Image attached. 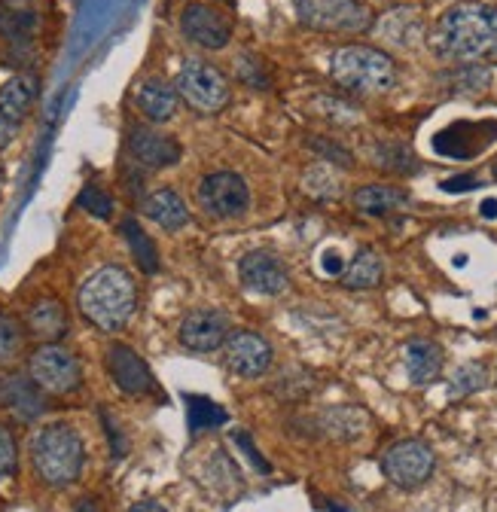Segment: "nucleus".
<instances>
[{"instance_id":"nucleus-37","label":"nucleus","mask_w":497,"mask_h":512,"mask_svg":"<svg viewBox=\"0 0 497 512\" xmlns=\"http://www.w3.org/2000/svg\"><path fill=\"white\" fill-rule=\"evenodd\" d=\"M74 512H101V506H98V500L95 497H83L80 503H77V509Z\"/></svg>"},{"instance_id":"nucleus-35","label":"nucleus","mask_w":497,"mask_h":512,"mask_svg":"<svg viewBox=\"0 0 497 512\" xmlns=\"http://www.w3.org/2000/svg\"><path fill=\"white\" fill-rule=\"evenodd\" d=\"M16 128H19V125H16L13 119H7L4 113H0V150L13 144V138H16Z\"/></svg>"},{"instance_id":"nucleus-5","label":"nucleus","mask_w":497,"mask_h":512,"mask_svg":"<svg viewBox=\"0 0 497 512\" xmlns=\"http://www.w3.org/2000/svg\"><path fill=\"white\" fill-rule=\"evenodd\" d=\"M28 375L49 397H68V394L80 391V384H83V366H80L77 354L58 342L40 345L28 357Z\"/></svg>"},{"instance_id":"nucleus-39","label":"nucleus","mask_w":497,"mask_h":512,"mask_svg":"<svg viewBox=\"0 0 497 512\" xmlns=\"http://www.w3.org/2000/svg\"><path fill=\"white\" fill-rule=\"evenodd\" d=\"M491 174H494V180H497V162H494V168H491Z\"/></svg>"},{"instance_id":"nucleus-10","label":"nucleus","mask_w":497,"mask_h":512,"mask_svg":"<svg viewBox=\"0 0 497 512\" xmlns=\"http://www.w3.org/2000/svg\"><path fill=\"white\" fill-rule=\"evenodd\" d=\"M223 360L238 378H263L275 360V351L269 339L254 330H232L223 342Z\"/></svg>"},{"instance_id":"nucleus-38","label":"nucleus","mask_w":497,"mask_h":512,"mask_svg":"<svg viewBox=\"0 0 497 512\" xmlns=\"http://www.w3.org/2000/svg\"><path fill=\"white\" fill-rule=\"evenodd\" d=\"M0 406H4V378H0Z\"/></svg>"},{"instance_id":"nucleus-27","label":"nucleus","mask_w":497,"mask_h":512,"mask_svg":"<svg viewBox=\"0 0 497 512\" xmlns=\"http://www.w3.org/2000/svg\"><path fill=\"white\" fill-rule=\"evenodd\" d=\"M25 342L28 330L22 320L10 311H0V366H13L25 354Z\"/></svg>"},{"instance_id":"nucleus-2","label":"nucleus","mask_w":497,"mask_h":512,"mask_svg":"<svg viewBox=\"0 0 497 512\" xmlns=\"http://www.w3.org/2000/svg\"><path fill=\"white\" fill-rule=\"evenodd\" d=\"M80 314L101 333H116L132 320L138 308L135 278L122 266H104L92 272L77 293Z\"/></svg>"},{"instance_id":"nucleus-3","label":"nucleus","mask_w":497,"mask_h":512,"mask_svg":"<svg viewBox=\"0 0 497 512\" xmlns=\"http://www.w3.org/2000/svg\"><path fill=\"white\" fill-rule=\"evenodd\" d=\"M31 464H34V473L40 476V482L49 488L74 485L86 467L83 436L65 421L40 427L31 436Z\"/></svg>"},{"instance_id":"nucleus-15","label":"nucleus","mask_w":497,"mask_h":512,"mask_svg":"<svg viewBox=\"0 0 497 512\" xmlns=\"http://www.w3.org/2000/svg\"><path fill=\"white\" fill-rule=\"evenodd\" d=\"M129 153L141 168H150V171H162L180 162V144L171 135L156 132V128H144V125L132 128Z\"/></svg>"},{"instance_id":"nucleus-6","label":"nucleus","mask_w":497,"mask_h":512,"mask_svg":"<svg viewBox=\"0 0 497 512\" xmlns=\"http://www.w3.org/2000/svg\"><path fill=\"white\" fill-rule=\"evenodd\" d=\"M296 19L324 34H363L372 28V13L360 0H293Z\"/></svg>"},{"instance_id":"nucleus-30","label":"nucleus","mask_w":497,"mask_h":512,"mask_svg":"<svg viewBox=\"0 0 497 512\" xmlns=\"http://www.w3.org/2000/svg\"><path fill=\"white\" fill-rule=\"evenodd\" d=\"M485 384H488L485 366H482V363H464V366H458L455 375H452L449 394H452V397H470V394L482 391Z\"/></svg>"},{"instance_id":"nucleus-34","label":"nucleus","mask_w":497,"mask_h":512,"mask_svg":"<svg viewBox=\"0 0 497 512\" xmlns=\"http://www.w3.org/2000/svg\"><path fill=\"white\" fill-rule=\"evenodd\" d=\"M312 150L321 153V159H327V162H336V165L351 168V153L342 150V147H336V144H330V141H312Z\"/></svg>"},{"instance_id":"nucleus-22","label":"nucleus","mask_w":497,"mask_h":512,"mask_svg":"<svg viewBox=\"0 0 497 512\" xmlns=\"http://www.w3.org/2000/svg\"><path fill=\"white\" fill-rule=\"evenodd\" d=\"M141 208H144V214L156 226H162L168 232H177V229H183L186 223H190V208H186V202L177 196L174 189H156V192H150V196L141 202Z\"/></svg>"},{"instance_id":"nucleus-20","label":"nucleus","mask_w":497,"mask_h":512,"mask_svg":"<svg viewBox=\"0 0 497 512\" xmlns=\"http://www.w3.org/2000/svg\"><path fill=\"white\" fill-rule=\"evenodd\" d=\"M177 101H180V95H177V89L171 86V83H165L162 77H150V80H144L141 86H138V92H135V104H138V110L150 119V122H168V119H174V113H177Z\"/></svg>"},{"instance_id":"nucleus-26","label":"nucleus","mask_w":497,"mask_h":512,"mask_svg":"<svg viewBox=\"0 0 497 512\" xmlns=\"http://www.w3.org/2000/svg\"><path fill=\"white\" fill-rule=\"evenodd\" d=\"M183 403H186V424H190V433H193V436H199V433H205V430H214V427H223V424L229 421L226 409L217 406V403L208 400V397L190 394Z\"/></svg>"},{"instance_id":"nucleus-31","label":"nucleus","mask_w":497,"mask_h":512,"mask_svg":"<svg viewBox=\"0 0 497 512\" xmlns=\"http://www.w3.org/2000/svg\"><path fill=\"white\" fill-rule=\"evenodd\" d=\"M305 192L315 199H336L339 196V180L330 168L324 165H315L305 171Z\"/></svg>"},{"instance_id":"nucleus-13","label":"nucleus","mask_w":497,"mask_h":512,"mask_svg":"<svg viewBox=\"0 0 497 512\" xmlns=\"http://www.w3.org/2000/svg\"><path fill=\"white\" fill-rule=\"evenodd\" d=\"M229 320L223 311H214V308H196L190 311L183 320H180V345L190 348L196 354H211L217 348H223L226 336H229Z\"/></svg>"},{"instance_id":"nucleus-21","label":"nucleus","mask_w":497,"mask_h":512,"mask_svg":"<svg viewBox=\"0 0 497 512\" xmlns=\"http://www.w3.org/2000/svg\"><path fill=\"white\" fill-rule=\"evenodd\" d=\"M40 28V13L28 0H0V37L10 43H31Z\"/></svg>"},{"instance_id":"nucleus-12","label":"nucleus","mask_w":497,"mask_h":512,"mask_svg":"<svg viewBox=\"0 0 497 512\" xmlns=\"http://www.w3.org/2000/svg\"><path fill=\"white\" fill-rule=\"evenodd\" d=\"M238 275L247 290L260 296H281L290 287V272L281 263V256L272 250H251L247 256H241Z\"/></svg>"},{"instance_id":"nucleus-19","label":"nucleus","mask_w":497,"mask_h":512,"mask_svg":"<svg viewBox=\"0 0 497 512\" xmlns=\"http://www.w3.org/2000/svg\"><path fill=\"white\" fill-rule=\"evenodd\" d=\"M354 208L366 217H388L409 205V192L394 183H369L354 192Z\"/></svg>"},{"instance_id":"nucleus-33","label":"nucleus","mask_w":497,"mask_h":512,"mask_svg":"<svg viewBox=\"0 0 497 512\" xmlns=\"http://www.w3.org/2000/svg\"><path fill=\"white\" fill-rule=\"evenodd\" d=\"M19 467V448H16V436L7 424H0V479L13 476Z\"/></svg>"},{"instance_id":"nucleus-23","label":"nucleus","mask_w":497,"mask_h":512,"mask_svg":"<svg viewBox=\"0 0 497 512\" xmlns=\"http://www.w3.org/2000/svg\"><path fill=\"white\" fill-rule=\"evenodd\" d=\"M382 278H385L382 256L376 250H369V247L357 250L354 260L339 275L342 287H348V290H372V287L382 284Z\"/></svg>"},{"instance_id":"nucleus-7","label":"nucleus","mask_w":497,"mask_h":512,"mask_svg":"<svg viewBox=\"0 0 497 512\" xmlns=\"http://www.w3.org/2000/svg\"><path fill=\"white\" fill-rule=\"evenodd\" d=\"M174 89L196 113H220L229 104V80L220 68L202 58L183 61Z\"/></svg>"},{"instance_id":"nucleus-18","label":"nucleus","mask_w":497,"mask_h":512,"mask_svg":"<svg viewBox=\"0 0 497 512\" xmlns=\"http://www.w3.org/2000/svg\"><path fill=\"white\" fill-rule=\"evenodd\" d=\"M4 406L25 424L37 421L46 412V394L31 381V375H7L4 378Z\"/></svg>"},{"instance_id":"nucleus-16","label":"nucleus","mask_w":497,"mask_h":512,"mask_svg":"<svg viewBox=\"0 0 497 512\" xmlns=\"http://www.w3.org/2000/svg\"><path fill=\"white\" fill-rule=\"evenodd\" d=\"M25 330H28V336H34L40 345L61 342V339L68 336V330H71L68 308L61 305V299H55V296H43V299H37V302L28 308Z\"/></svg>"},{"instance_id":"nucleus-36","label":"nucleus","mask_w":497,"mask_h":512,"mask_svg":"<svg viewBox=\"0 0 497 512\" xmlns=\"http://www.w3.org/2000/svg\"><path fill=\"white\" fill-rule=\"evenodd\" d=\"M129 512H168L159 500H138L135 506H129Z\"/></svg>"},{"instance_id":"nucleus-4","label":"nucleus","mask_w":497,"mask_h":512,"mask_svg":"<svg viewBox=\"0 0 497 512\" xmlns=\"http://www.w3.org/2000/svg\"><path fill=\"white\" fill-rule=\"evenodd\" d=\"M330 77L351 95H385L397 86V68L388 52L376 46H339L330 58Z\"/></svg>"},{"instance_id":"nucleus-8","label":"nucleus","mask_w":497,"mask_h":512,"mask_svg":"<svg viewBox=\"0 0 497 512\" xmlns=\"http://www.w3.org/2000/svg\"><path fill=\"white\" fill-rule=\"evenodd\" d=\"M433 470H437V455L424 439H400L382 455V473L391 485L403 491L421 488Z\"/></svg>"},{"instance_id":"nucleus-17","label":"nucleus","mask_w":497,"mask_h":512,"mask_svg":"<svg viewBox=\"0 0 497 512\" xmlns=\"http://www.w3.org/2000/svg\"><path fill=\"white\" fill-rule=\"evenodd\" d=\"M403 357H406L409 381L415 384V388H427V384H433V381L443 375L446 357H443V348L437 342H430V339H412V342H406Z\"/></svg>"},{"instance_id":"nucleus-14","label":"nucleus","mask_w":497,"mask_h":512,"mask_svg":"<svg viewBox=\"0 0 497 512\" xmlns=\"http://www.w3.org/2000/svg\"><path fill=\"white\" fill-rule=\"evenodd\" d=\"M180 31L186 40L202 46V49H223L232 40V22L208 4L186 7L180 13Z\"/></svg>"},{"instance_id":"nucleus-28","label":"nucleus","mask_w":497,"mask_h":512,"mask_svg":"<svg viewBox=\"0 0 497 512\" xmlns=\"http://www.w3.org/2000/svg\"><path fill=\"white\" fill-rule=\"evenodd\" d=\"M443 83H449V92H455V95H476V92L488 89L491 71L485 64H455V71L446 74Z\"/></svg>"},{"instance_id":"nucleus-32","label":"nucleus","mask_w":497,"mask_h":512,"mask_svg":"<svg viewBox=\"0 0 497 512\" xmlns=\"http://www.w3.org/2000/svg\"><path fill=\"white\" fill-rule=\"evenodd\" d=\"M77 205L86 211V214H92V217H98V220H107L110 214H113V199L107 196V192L101 189V186H86L80 196H77Z\"/></svg>"},{"instance_id":"nucleus-24","label":"nucleus","mask_w":497,"mask_h":512,"mask_svg":"<svg viewBox=\"0 0 497 512\" xmlns=\"http://www.w3.org/2000/svg\"><path fill=\"white\" fill-rule=\"evenodd\" d=\"M34 98H37V83L31 77H13L0 86V113L19 125L31 113Z\"/></svg>"},{"instance_id":"nucleus-1","label":"nucleus","mask_w":497,"mask_h":512,"mask_svg":"<svg viewBox=\"0 0 497 512\" xmlns=\"http://www.w3.org/2000/svg\"><path fill=\"white\" fill-rule=\"evenodd\" d=\"M430 52L452 64H479L497 55V7L464 0L449 7L427 37Z\"/></svg>"},{"instance_id":"nucleus-25","label":"nucleus","mask_w":497,"mask_h":512,"mask_svg":"<svg viewBox=\"0 0 497 512\" xmlns=\"http://www.w3.org/2000/svg\"><path fill=\"white\" fill-rule=\"evenodd\" d=\"M119 229H122V238H126V244H129V250L135 256L138 269L147 272V275H156L159 272V250H156L153 238L141 229V223L135 217H126Z\"/></svg>"},{"instance_id":"nucleus-9","label":"nucleus","mask_w":497,"mask_h":512,"mask_svg":"<svg viewBox=\"0 0 497 512\" xmlns=\"http://www.w3.org/2000/svg\"><path fill=\"white\" fill-rule=\"evenodd\" d=\"M196 202L214 220H235L244 217L247 208H251V189L235 171H214L202 177L196 189Z\"/></svg>"},{"instance_id":"nucleus-11","label":"nucleus","mask_w":497,"mask_h":512,"mask_svg":"<svg viewBox=\"0 0 497 512\" xmlns=\"http://www.w3.org/2000/svg\"><path fill=\"white\" fill-rule=\"evenodd\" d=\"M104 366L107 375L113 378V384L129 397H147L156 391V378L147 366V360L126 342H113L104 354Z\"/></svg>"},{"instance_id":"nucleus-40","label":"nucleus","mask_w":497,"mask_h":512,"mask_svg":"<svg viewBox=\"0 0 497 512\" xmlns=\"http://www.w3.org/2000/svg\"><path fill=\"white\" fill-rule=\"evenodd\" d=\"M0 177H4V168H0Z\"/></svg>"},{"instance_id":"nucleus-29","label":"nucleus","mask_w":497,"mask_h":512,"mask_svg":"<svg viewBox=\"0 0 497 512\" xmlns=\"http://www.w3.org/2000/svg\"><path fill=\"white\" fill-rule=\"evenodd\" d=\"M372 165H379L394 174H412L418 171V159L409 147L403 144H376L372 147Z\"/></svg>"}]
</instances>
